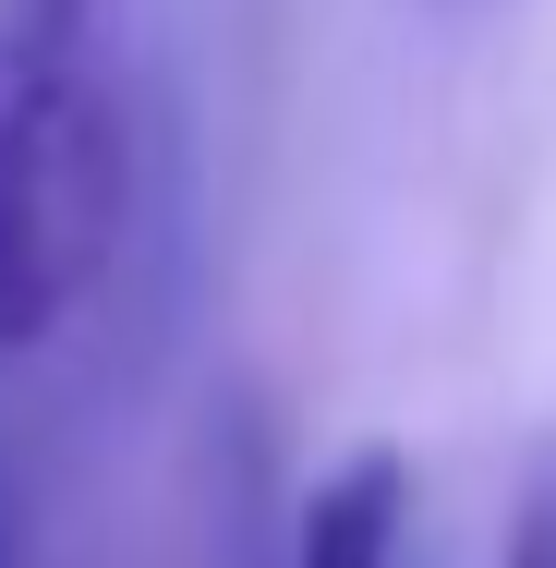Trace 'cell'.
Instances as JSON below:
<instances>
[{"label": "cell", "mask_w": 556, "mask_h": 568, "mask_svg": "<svg viewBox=\"0 0 556 568\" xmlns=\"http://www.w3.org/2000/svg\"><path fill=\"white\" fill-rule=\"evenodd\" d=\"M121 230V0H0V363Z\"/></svg>", "instance_id": "obj_1"}, {"label": "cell", "mask_w": 556, "mask_h": 568, "mask_svg": "<svg viewBox=\"0 0 556 568\" xmlns=\"http://www.w3.org/2000/svg\"><path fill=\"white\" fill-rule=\"evenodd\" d=\"M496 568H556V448L520 471V508H508V557Z\"/></svg>", "instance_id": "obj_2"}, {"label": "cell", "mask_w": 556, "mask_h": 568, "mask_svg": "<svg viewBox=\"0 0 556 568\" xmlns=\"http://www.w3.org/2000/svg\"><path fill=\"white\" fill-rule=\"evenodd\" d=\"M0 568H24V557H12V532H0Z\"/></svg>", "instance_id": "obj_3"}]
</instances>
